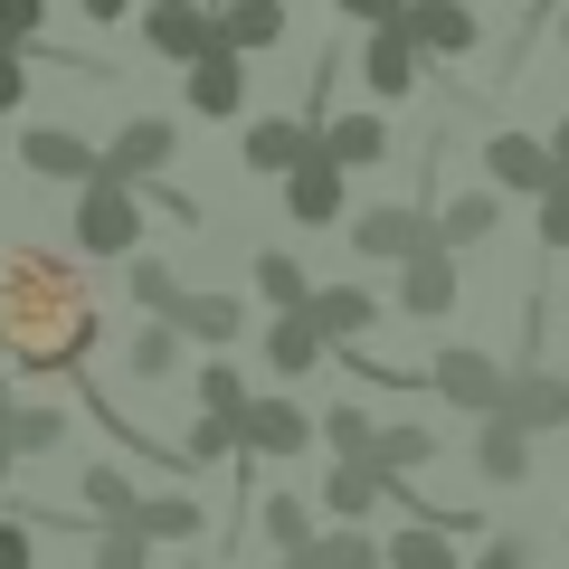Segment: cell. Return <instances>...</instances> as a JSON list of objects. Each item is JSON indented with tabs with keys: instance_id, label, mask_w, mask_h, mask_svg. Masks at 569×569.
<instances>
[{
	"instance_id": "obj_50",
	"label": "cell",
	"mask_w": 569,
	"mask_h": 569,
	"mask_svg": "<svg viewBox=\"0 0 569 569\" xmlns=\"http://www.w3.org/2000/svg\"><path fill=\"white\" fill-rule=\"evenodd\" d=\"M266 569H305V560H266Z\"/></svg>"
},
{
	"instance_id": "obj_22",
	"label": "cell",
	"mask_w": 569,
	"mask_h": 569,
	"mask_svg": "<svg viewBox=\"0 0 569 569\" xmlns=\"http://www.w3.org/2000/svg\"><path fill=\"white\" fill-rule=\"evenodd\" d=\"M380 569H466V550H456V531H437V522H399L380 541Z\"/></svg>"
},
{
	"instance_id": "obj_10",
	"label": "cell",
	"mask_w": 569,
	"mask_h": 569,
	"mask_svg": "<svg viewBox=\"0 0 569 569\" xmlns=\"http://www.w3.org/2000/svg\"><path fill=\"white\" fill-rule=\"evenodd\" d=\"M133 29H142V48L171 58V67H190L200 48H219V39H209V0H142Z\"/></svg>"
},
{
	"instance_id": "obj_44",
	"label": "cell",
	"mask_w": 569,
	"mask_h": 569,
	"mask_svg": "<svg viewBox=\"0 0 569 569\" xmlns=\"http://www.w3.org/2000/svg\"><path fill=\"white\" fill-rule=\"evenodd\" d=\"M332 10H342L351 29H389V20H399V0H332Z\"/></svg>"
},
{
	"instance_id": "obj_53",
	"label": "cell",
	"mask_w": 569,
	"mask_h": 569,
	"mask_svg": "<svg viewBox=\"0 0 569 569\" xmlns=\"http://www.w3.org/2000/svg\"><path fill=\"white\" fill-rule=\"evenodd\" d=\"M560 380H569V361H560Z\"/></svg>"
},
{
	"instance_id": "obj_45",
	"label": "cell",
	"mask_w": 569,
	"mask_h": 569,
	"mask_svg": "<svg viewBox=\"0 0 569 569\" xmlns=\"http://www.w3.org/2000/svg\"><path fill=\"white\" fill-rule=\"evenodd\" d=\"M133 10H142V0H86V20H96V29H123Z\"/></svg>"
},
{
	"instance_id": "obj_48",
	"label": "cell",
	"mask_w": 569,
	"mask_h": 569,
	"mask_svg": "<svg viewBox=\"0 0 569 569\" xmlns=\"http://www.w3.org/2000/svg\"><path fill=\"white\" fill-rule=\"evenodd\" d=\"M10 475H20V456H10V447H0V485H10Z\"/></svg>"
},
{
	"instance_id": "obj_4",
	"label": "cell",
	"mask_w": 569,
	"mask_h": 569,
	"mask_svg": "<svg viewBox=\"0 0 569 569\" xmlns=\"http://www.w3.org/2000/svg\"><path fill=\"white\" fill-rule=\"evenodd\" d=\"M427 399H447V408H466V418H493V408H503V361H493V351H437V361H427Z\"/></svg>"
},
{
	"instance_id": "obj_43",
	"label": "cell",
	"mask_w": 569,
	"mask_h": 569,
	"mask_svg": "<svg viewBox=\"0 0 569 569\" xmlns=\"http://www.w3.org/2000/svg\"><path fill=\"white\" fill-rule=\"evenodd\" d=\"M20 104H29V58L0 48V114H20Z\"/></svg>"
},
{
	"instance_id": "obj_9",
	"label": "cell",
	"mask_w": 569,
	"mask_h": 569,
	"mask_svg": "<svg viewBox=\"0 0 569 569\" xmlns=\"http://www.w3.org/2000/svg\"><path fill=\"white\" fill-rule=\"evenodd\" d=\"M313 447V408L295 399H247L238 408V456L247 466H266V456H305Z\"/></svg>"
},
{
	"instance_id": "obj_14",
	"label": "cell",
	"mask_w": 569,
	"mask_h": 569,
	"mask_svg": "<svg viewBox=\"0 0 569 569\" xmlns=\"http://www.w3.org/2000/svg\"><path fill=\"white\" fill-rule=\"evenodd\" d=\"M305 323L323 332L332 351H351L370 323H380V295H370V284H313V295H305Z\"/></svg>"
},
{
	"instance_id": "obj_31",
	"label": "cell",
	"mask_w": 569,
	"mask_h": 569,
	"mask_svg": "<svg viewBox=\"0 0 569 569\" xmlns=\"http://www.w3.org/2000/svg\"><path fill=\"white\" fill-rule=\"evenodd\" d=\"M123 370H133V380H171V370H181V332H171L162 313H152V323H133V342H123Z\"/></svg>"
},
{
	"instance_id": "obj_38",
	"label": "cell",
	"mask_w": 569,
	"mask_h": 569,
	"mask_svg": "<svg viewBox=\"0 0 569 569\" xmlns=\"http://www.w3.org/2000/svg\"><path fill=\"white\" fill-rule=\"evenodd\" d=\"M531 228H541V247H550V257H569V171L541 190V200H531Z\"/></svg>"
},
{
	"instance_id": "obj_3",
	"label": "cell",
	"mask_w": 569,
	"mask_h": 569,
	"mask_svg": "<svg viewBox=\"0 0 569 569\" xmlns=\"http://www.w3.org/2000/svg\"><path fill=\"white\" fill-rule=\"evenodd\" d=\"M503 427H522V437H560L569 427V380L550 361H522V370H503V408H493Z\"/></svg>"
},
{
	"instance_id": "obj_47",
	"label": "cell",
	"mask_w": 569,
	"mask_h": 569,
	"mask_svg": "<svg viewBox=\"0 0 569 569\" xmlns=\"http://www.w3.org/2000/svg\"><path fill=\"white\" fill-rule=\"evenodd\" d=\"M550 20H560V48H569V0H550Z\"/></svg>"
},
{
	"instance_id": "obj_20",
	"label": "cell",
	"mask_w": 569,
	"mask_h": 569,
	"mask_svg": "<svg viewBox=\"0 0 569 569\" xmlns=\"http://www.w3.org/2000/svg\"><path fill=\"white\" fill-rule=\"evenodd\" d=\"M162 323L181 332V342H209V351H219V342H238V332H247V305H238V295H190V284H181Z\"/></svg>"
},
{
	"instance_id": "obj_26",
	"label": "cell",
	"mask_w": 569,
	"mask_h": 569,
	"mask_svg": "<svg viewBox=\"0 0 569 569\" xmlns=\"http://www.w3.org/2000/svg\"><path fill=\"white\" fill-rule=\"evenodd\" d=\"M475 475H493V485H522L531 475V437L503 418H475Z\"/></svg>"
},
{
	"instance_id": "obj_19",
	"label": "cell",
	"mask_w": 569,
	"mask_h": 569,
	"mask_svg": "<svg viewBox=\"0 0 569 569\" xmlns=\"http://www.w3.org/2000/svg\"><path fill=\"white\" fill-rule=\"evenodd\" d=\"M313 152H323L332 171H380V162H389V123H380V114H323Z\"/></svg>"
},
{
	"instance_id": "obj_11",
	"label": "cell",
	"mask_w": 569,
	"mask_h": 569,
	"mask_svg": "<svg viewBox=\"0 0 569 569\" xmlns=\"http://www.w3.org/2000/svg\"><path fill=\"white\" fill-rule=\"evenodd\" d=\"M20 162L29 171H39V181H96V171H104V142H86V133H67V123H29V133H20Z\"/></svg>"
},
{
	"instance_id": "obj_52",
	"label": "cell",
	"mask_w": 569,
	"mask_h": 569,
	"mask_svg": "<svg viewBox=\"0 0 569 569\" xmlns=\"http://www.w3.org/2000/svg\"><path fill=\"white\" fill-rule=\"evenodd\" d=\"M531 10H550V0H531Z\"/></svg>"
},
{
	"instance_id": "obj_17",
	"label": "cell",
	"mask_w": 569,
	"mask_h": 569,
	"mask_svg": "<svg viewBox=\"0 0 569 569\" xmlns=\"http://www.w3.org/2000/svg\"><path fill=\"white\" fill-rule=\"evenodd\" d=\"M284 0H209V39L219 48H238V58H257V48H276L284 39Z\"/></svg>"
},
{
	"instance_id": "obj_41",
	"label": "cell",
	"mask_w": 569,
	"mask_h": 569,
	"mask_svg": "<svg viewBox=\"0 0 569 569\" xmlns=\"http://www.w3.org/2000/svg\"><path fill=\"white\" fill-rule=\"evenodd\" d=\"M0 569H39V531L20 512H0Z\"/></svg>"
},
{
	"instance_id": "obj_27",
	"label": "cell",
	"mask_w": 569,
	"mask_h": 569,
	"mask_svg": "<svg viewBox=\"0 0 569 569\" xmlns=\"http://www.w3.org/2000/svg\"><path fill=\"white\" fill-rule=\"evenodd\" d=\"M370 503H380V466H370V456H332V475H323V512H332V522H361Z\"/></svg>"
},
{
	"instance_id": "obj_39",
	"label": "cell",
	"mask_w": 569,
	"mask_h": 569,
	"mask_svg": "<svg viewBox=\"0 0 569 569\" xmlns=\"http://www.w3.org/2000/svg\"><path fill=\"white\" fill-rule=\"evenodd\" d=\"M190 466H238V427H228V418H190Z\"/></svg>"
},
{
	"instance_id": "obj_21",
	"label": "cell",
	"mask_w": 569,
	"mask_h": 569,
	"mask_svg": "<svg viewBox=\"0 0 569 569\" xmlns=\"http://www.w3.org/2000/svg\"><path fill=\"white\" fill-rule=\"evenodd\" d=\"M313 531H323V522H313L305 493H284V485H276V493H257V541H266V560H295Z\"/></svg>"
},
{
	"instance_id": "obj_28",
	"label": "cell",
	"mask_w": 569,
	"mask_h": 569,
	"mask_svg": "<svg viewBox=\"0 0 569 569\" xmlns=\"http://www.w3.org/2000/svg\"><path fill=\"white\" fill-rule=\"evenodd\" d=\"M123 522H133L142 541H200V503H190V493H133Z\"/></svg>"
},
{
	"instance_id": "obj_34",
	"label": "cell",
	"mask_w": 569,
	"mask_h": 569,
	"mask_svg": "<svg viewBox=\"0 0 569 569\" xmlns=\"http://www.w3.org/2000/svg\"><path fill=\"white\" fill-rule=\"evenodd\" d=\"M123 295H133L142 313H171V295H181V276H171L162 257H123Z\"/></svg>"
},
{
	"instance_id": "obj_46",
	"label": "cell",
	"mask_w": 569,
	"mask_h": 569,
	"mask_svg": "<svg viewBox=\"0 0 569 569\" xmlns=\"http://www.w3.org/2000/svg\"><path fill=\"white\" fill-rule=\"evenodd\" d=\"M541 142H550V162H560V171H569V114H560V123H550V133H541Z\"/></svg>"
},
{
	"instance_id": "obj_36",
	"label": "cell",
	"mask_w": 569,
	"mask_h": 569,
	"mask_svg": "<svg viewBox=\"0 0 569 569\" xmlns=\"http://www.w3.org/2000/svg\"><path fill=\"white\" fill-rule=\"evenodd\" d=\"M86 569H152V541L133 522H96V560Z\"/></svg>"
},
{
	"instance_id": "obj_16",
	"label": "cell",
	"mask_w": 569,
	"mask_h": 569,
	"mask_svg": "<svg viewBox=\"0 0 569 569\" xmlns=\"http://www.w3.org/2000/svg\"><path fill=\"white\" fill-rule=\"evenodd\" d=\"M361 77H370V96H418V86H427V58L408 48V29L389 20V29H361Z\"/></svg>"
},
{
	"instance_id": "obj_25",
	"label": "cell",
	"mask_w": 569,
	"mask_h": 569,
	"mask_svg": "<svg viewBox=\"0 0 569 569\" xmlns=\"http://www.w3.org/2000/svg\"><path fill=\"white\" fill-rule=\"evenodd\" d=\"M247 284H257L276 313H305V295H313V276L295 266V247H257V257H247Z\"/></svg>"
},
{
	"instance_id": "obj_51",
	"label": "cell",
	"mask_w": 569,
	"mask_h": 569,
	"mask_svg": "<svg viewBox=\"0 0 569 569\" xmlns=\"http://www.w3.org/2000/svg\"><path fill=\"white\" fill-rule=\"evenodd\" d=\"M171 569H209V560H171Z\"/></svg>"
},
{
	"instance_id": "obj_33",
	"label": "cell",
	"mask_w": 569,
	"mask_h": 569,
	"mask_svg": "<svg viewBox=\"0 0 569 569\" xmlns=\"http://www.w3.org/2000/svg\"><path fill=\"white\" fill-rule=\"evenodd\" d=\"M313 437H323L332 456H370V437H380V427H370V408H361V399H332L323 418H313Z\"/></svg>"
},
{
	"instance_id": "obj_7",
	"label": "cell",
	"mask_w": 569,
	"mask_h": 569,
	"mask_svg": "<svg viewBox=\"0 0 569 569\" xmlns=\"http://www.w3.org/2000/svg\"><path fill=\"white\" fill-rule=\"evenodd\" d=\"M399 29L418 58H475L485 48V20H475L466 0H399Z\"/></svg>"
},
{
	"instance_id": "obj_15",
	"label": "cell",
	"mask_w": 569,
	"mask_h": 569,
	"mask_svg": "<svg viewBox=\"0 0 569 569\" xmlns=\"http://www.w3.org/2000/svg\"><path fill=\"white\" fill-rule=\"evenodd\" d=\"M485 171H493V190H522V200H541V190L560 181V162H550L541 133H493L485 142Z\"/></svg>"
},
{
	"instance_id": "obj_37",
	"label": "cell",
	"mask_w": 569,
	"mask_h": 569,
	"mask_svg": "<svg viewBox=\"0 0 569 569\" xmlns=\"http://www.w3.org/2000/svg\"><path fill=\"white\" fill-rule=\"evenodd\" d=\"M247 399H257V389H247L228 361H209V370H200V418H228V427H238V408H247Z\"/></svg>"
},
{
	"instance_id": "obj_29",
	"label": "cell",
	"mask_w": 569,
	"mask_h": 569,
	"mask_svg": "<svg viewBox=\"0 0 569 569\" xmlns=\"http://www.w3.org/2000/svg\"><path fill=\"white\" fill-rule=\"evenodd\" d=\"M295 560H305V569H380V541H370L361 522H332V531H313Z\"/></svg>"
},
{
	"instance_id": "obj_2",
	"label": "cell",
	"mask_w": 569,
	"mask_h": 569,
	"mask_svg": "<svg viewBox=\"0 0 569 569\" xmlns=\"http://www.w3.org/2000/svg\"><path fill=\"white\" fill-rule=\"evenodd\" d=\"M77 247H86V257H104V266L142 257V190L114 181V171H96V181L77 190Z\"/></svg>"
},
{
	"instance_id": "obj_23",
	"label": "cell",
	"mask_w": 569,
	"mask_h": 569,
	"mask_svg": "<svg viewBox=\"0 0 569 569\" xmlns=\"http://www.w3.org/2000/svg\"><path fill=\"white\" fill-rule=\"evenodd\" d=\"M323 332L305 323V313H276V323H266V370H276V380H305V370H323Z\"/></svg>"
},
{
	"instance_id": "obj_13",
	"label": "cell",
	"mask_w": 569,
	"mask_h": 569,
	"mask_svg": "<svg viewBox=\"0 0 569 569\" xmlns=\"http://www.w3.org/2000/svg\"><path fill=\"white\" fill-rule=\"evenodd\" d=\"M181 96H190V114H209V123L238 114V104H247V58H238V48H200V58L181 67Z\"/></svg>"
},
{
	"instance_id": "obj_49",
	"label": "cell",
	"mask_w": 569,
	"mask_h": 569,
	"mask_svg": "<svg viewBox=\"0 0 569 569\" xmlns=\"http://www.w3.org/2000/svg\"><path fill=\"white\" fill-rule=\"evenodd\" d=\"M10 408H20V399H10V370H0V418H10Z\"/></svg>"
},
{
	"instance_id": "obj_24",
	"label": "cell",
	"mask_w": 569,
	"mask_h": 569,
	"mask_svg": "<svg viewBox=\"0 0 569 569\" xmlns=\"http://www.w3.org/2000/svg\"><path fill=\"white\" fill-rule=\"evenodd\" d=\"M493 228H503V190H456L437 209V247H485Z\"/></svg>"
},
{
	"instance_id": "obj_12",
	"label": "cell",
	"mask_w": 569,
	"mask_h": 569,
	"mask_svg": "<svg viewBox=\"0 0 569 569\" xmlns=\"http://www.w3.org/2000/svg\"><path fill=\"white\" fill-rule=\"evenodd\" d=\"M284 219L295 228H342L351 219V171H332L323 152L305 171H284Z\"/></svg>"
},
{
	"instance_id": "obj_40",
	"label": "cell",
	"mask_w": 569,
	"mask_h": 569,
	"mask_svg": "<svg viewBox=\"0 0 569 569\" xmlns=\"http://www.w3.org/2000/svg\"><path fill=\"white\" fill-rule=\"evenodd\" d=\"M39 20L48 0H0V48H39Z\"/></svg>"
},
{
	"instance_id": "obj_30",
	"label": "cell",
	"mask_w": 569,
	"mask_h": 569,
	"mask_svg": "<svg viewBox=\"0 0 569 569\" xmlns=\"http://www.w3.org/2000/svg\"><path fill=\"white\" fill-rule=\"evenodd\" d=\"M0 447L20 456V466L29 456H58L67 447V408H10V418H0Z\"/></svg>"
},
{
	"instance_id": "obj_18",
	"label": "cell",
	"mask_w": 569,
	"mask_h": 569,
	"mask_svg": "<svg viewBox=\"0 0 569 569\" xmlns=\"http://www.w3.org/2000/svg\"><path fill=\"white\" fill-rule=\"evenodd\" d=\"M313 162V123L305 114H257L247 123V171H266V181H284V171Z\"/></svg>"
},
{
	"instance_id": "obj_35",
	"label": "cell",
	"mask_w": 569,
	"mask_h": 569,
	"mask_svg": "<svg viewBox=\"0 0 569 569\" xmlns=\"http://www.w3.org/2000/svg\"><path fill=\"white\" fill-rule=\"evenodd\" d=\"M133 475L123 466H86V512H96V522H123V512H133Z\"/></svg>"
},
{
	"instance_id": "obj_32",
	"label": "cell",
	"mask_w": 569,
	"mask_h": 569,
	"mask_svg": "<svg viewBox=\"0 0 569 569\" xmlns=\"http://www.w3.org/2000/svg\"><path fill=\"white\" fill-rule=\"evenodd\" d=\"M370 466L380 475H418V466H437V437H427V427H380V437H370Z\"/></svg>"
},
{
	"instance_id": "obj_1",
	"label": "cell",
	"mask_w": 569,
	"mask_h": 569,
	"mask_svg": "<svg viewBox=\"0 0 569 569\" xmlns=\"http://www.w3.org/2000/svg\"><path fill=\"white\" fill-rule=\"evenodd\" d=\"M104 342L96 284L77 257H48V247H0V361L39 370V380H86Z\"/></svg>"
},
{
	"instance_id": "obj_8",
	"label": "cell",
	"mask_w": 569,
	"mask_h": 569,
	"mask_svg": "<svg viewBox=\"0 0 569 569\" xmlns=\"http://www.w3.org/2000/svg\"><path fill=\"white\" fill-rule=\"evenodd\" d=\"M399 313H408V323H447V313H456V247L427 238V247L399 257Z\"/></svg>"
},
{
	"instance_id": "obj_42",
	"label": "cell",
	"mask_w": 569,
	"mask_h": 569,
	"mask_svg": "<svg viewBox=\"0 0 569 569\" xmlns=\"http://www.w3.org/2000/svg\"><path fill=\"white\" fill-rule=\"evenodd\" d=\"M466 569H531V541H522V531H503V541H485Z\"/></svg>"
},
{
	"instance_id": "obj_6",
	"label": "cell",
	"mask_w": 569,
	"mask_h": 569,
	"mask_svg": "<svg viewBox=\"0 0 569 569\" xmlns=\"http://www.w3.org/2000/svg\"><path fill=\"white\" fill-rule=\"evenodd\" d=\"M171 152H181V123H171V114H123V133L104 142V171L133 181V190H152L171 171Z\"/></svg>"
},
{
	"instance_id": "obj_5",
	"label": "cell",
	"mask_w": 569,
	"mask_h": 569,
	"mask_svg": "<svg viewBox=\"0 0 569 569\" xmlns=\"http://www.w3.org/2000/svg\"><path fill=\"white\" fill-rule=\"evenodd\" d=\"M427 238H437V209H418V200L351 209V257H370V266H399L408 247H427Z\"/></svg>"
}]
</instances>
